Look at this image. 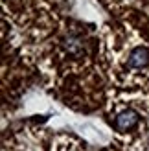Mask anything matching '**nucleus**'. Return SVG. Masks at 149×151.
<instances>
[{"instance_id":"1","label":"nucleus","mask_w":149,"mask_h":151,"mask_svg":"<svg viewBox=\"0 0 149 151\" xmlns=\"http://www.w3.org/2000/svg\"><path fill=\"white\" fill-rule=\"evenodd\" d=\"M127 66L133 70H142L149 66V50L145 46H136L127 55Z\"/></svg>"},{"instance_id":"2","label":"nucleus","mask_w":149,"mask_h":151,"mask_svg":"<svg viewBox=\"0 0 149 151\" xmlns=\"http://www.w3.org/2000/svg\"><path fill=\"white\" fill-rule=\"evenodd\" d=\"M138 120H140V116H138L136 111L125 109L122 112H118V116L114 118V127L118 131H129V129L138 125Z\"/></svg>"},{"instance_id":"3","label":"nucleus","mask_w":149,"mask_h":151,"mask_svg":"<svg viewBox=\"0 0 149 151\" xmlns=\"http://www.w3.org/2000/svg\"><path fill=\"white\" fill-rule=\"evenodd\" d=\"M63 48L70 55H81V52H83V41H81V37L77 33H68L63 39Z\"/></svg>"}]
</instances>
